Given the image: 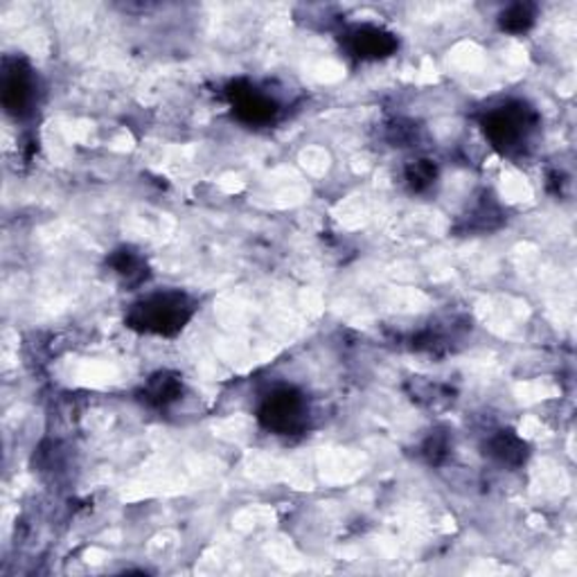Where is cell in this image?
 Returning a JSON list of instances; mask_svg holds the SVG:
<instances>
[{"label":"cell","instance_id":"11","mask_svg":"<svg viewBox=\"0 0 577 577\" xmlns=\"http://www.w3.org/2000/svg\"><path fill=\"white\" fill-rule=\"evenodd\" d=\"M404 179L413 192L417 194L429 192L438 183V165L429 159H415L406 165Z\"/></svg>","mask_w":577,"mask_h":577},{"label":"cell","instance_id":"12","mask_svg":"<svg viewBox=\"0 0 577 577\" xmlns=\"http://www.w3.org/2000/svg\"><path fill=\"white\" fill-rule=\"evenodd\" d=\"M445 451H449V442H447V438H440L438 434L431 436V438L427 440V445H425V453H427L429 462H440L442 456H445Z\"/></svg>","mask_w":577,"mask_h":577},{"label":"cell","instance_id":"8","mask_svg":"<svg viewBox=\"0 0 577 577\" xmlns=\"http://www.w3.org/2000/svg\"><path fill=\"white\" fill-rule=\"evenodd\" d=\"M485 453L488 458H492L496 464L507 467V469H516L521 464H526L531 449L521 436H516L510 429H501L496 434H492L485 440Z\"/></svg>","mask_w":577,"mask_h":577},{"label":"cell","instance_id":"1","mask_svg":"<svg viewBox=\"0 0 577 577\" xmlns=\"http://www.w3.org/2000/svg\"><path fill=\"white\" fill-rule=\"evenodd\" d=\"M196 309L199 304L190 293L181 289H159L131 302L125 323L138 334L174 339L196 317Z\"/></svg>","mask_w":577,"mask_h":577},{"label":"cell","instance_id":"3","mask_svg":"<svg viewBox=\"0 0 577 577\" xmlns=\"http://www.w3.org/2000/svg\"><path fill=\"white\" fill-rule=\"evenodd\" d=\"M259 427L274 436H300L309 425V402L293 386L271 388L257 406Z\"/></svg>","mask_w":577,"mask_h":577},{"label":"cell","instance_id":"4","mask_svg":"<svg viewBox=\"0 0 577 577\" xmlns=\"http://www.w3.org/2000/svg\"><path fill=\"white\" fill-rule=\"evenodd\" d=\"M39 82L34 68L23 57H6L0 73V101L8 116L23 120L36 107Z\"/></svg>","mask_w":577,"mask_h":577},{"label":"cell","instance_id":"9","mask_svg":"<svg viewBox=\"0 0 577 577\" xmlns=\"http://www.w3.org/2000/svg\"><path fill=\"white\" fill-rule=\"evenodd\" d=\"M107 265L120 278V282L129 289L142 285L149 278L145 257L138 250H133L131 246H122V248L114 250L107 259Z\"/></svg>","mask_w":577,"mask_h":577},{"label":"cell","instance_id":"6","mask_svg":"<svg viewBox=\"0 0 577 577\" xmlns=\"http://www.w3.org/2000/svg\"><path fill=\"white\" fill-rule=\"evenodd\" d=\"M226 93L233 116L242 125L267 127L276 122V118L280 116V101L271 93L261 90L248 82H235Z\"/></svg>","mask_w":577,"mask_h":577},{"label":"cell","instance_id":"5","mask_svg":"<svg viewBox=\"0 0 577 577\" xmlns=\"http://www.w3.org/2000/svg\"><path fill=\"white\" fill-rule=\"evenodd\" d=\"M341 45L348 55L356 62H382L393 57L399 50V39L395 32L375 25V23H356L343 30Z\"/></svg>","mask_w":577,"mask_h":577},{"label":"cell","instance_id":"2","mask_svg":"<svg viewBox=\"0 0 577 577\" xmlns=\"http://www.w3.org/2000/svg\"><path fill=\"white\" fill-rule=\"evenodd\" d=\"M539 116L523 99H505L490 107L481 116V129L490 145L503 156H516L526 151L537 133Z\"/></svg>","mask_w":577,"mask_h":577},{"label":"cell","instance_id":"10","mask_svg":"<svg viewBox=\"0 0 577 577\" xmlns=\"http://www.w3.org/2000/svg\"><path fill=\"white\" fill-rule=\"evenodd\" d=\"M496 21L499 28L507 34H526L537 21V8L531 3H514L507 6Z\"/></svg>","mask_w":577,"mask_h":577},{"label":"cell","instance_id":"7","mask_svg":"<svg viewBox=\"0 0 577 577\" xmlns=\"http://www.w3.org/2000/svg\"><path fill=\"white\" fill-rule=\"evenodd\" d=\"M183 391H185V384H183V377L179 373L161 371V373L151 375L142 384L138 397H140L142 404H147L151 408H168V406H172L174 402L181 399Z\"/></svg>","mask_w":577,"mask_h":577}]
</instances>
